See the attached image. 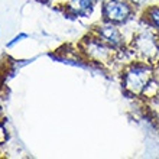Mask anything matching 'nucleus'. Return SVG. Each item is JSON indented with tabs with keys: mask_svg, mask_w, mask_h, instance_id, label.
<instances>
[{
	"mask_svg": "<svg viewBox=\"0 0 159 159\" xmlns=\"http://www.w3.org/2000/svg\"><path fill=\"white\" fill-rule=\"evenodd\" d=\"M156 80L155 70L151 62L145 61H133L123 71L121 84L125 91L132 97L145 96L148 88Z\"/></svg>",
	"mask_w": 159,
	"mask_h": 159,
	"instance_id": "1",
	"label": "nucleus"
},
{
	"mask_svg": "<svg viewBox=\"0 0 159 159\" xmlns=\"http://www.w3.org/2000/svg\"><path fill=\"white\" fill-rule=\"evenodd\" d=\"M80 49L87 57V59L96 64H110L113 61L114 52H116L96 34L85 36L80 43Z\"/></svg>",
	"mask_w": 159,
	"mask_h": 159,
	"instance_id": "2",
	"label": "nucleus"
},
{
	"mask_svg": "<svg viewBox=\"0 0 159 159\" xmlns=\"http://www.w3.org/2000/svg\"><path fill=\"white\" fill-rule=\"evenodd\" d=\"M132 48L143 59H153L159 52V34L149 25L139 29L133 36Z\"/></svg>",
	"mask_w": 159,
	"mask_h": 159,
	"instance_id": "3",
	"label": "nucleus"
},
{
	"mask_svg": "<svg viewBox=\"0 0 159 159\" xmlns=\"http://www.w3.org/2000/svg\"><path fill=\"white\" fill-rule=\"evenodd\" d=\"M104 22L114 25H125L133 16V4L127 0H106L101 7Z\"/></svg>",
	"mask_w": 159,
	"mask_h": 159,
	"instance_id": "4",
	"label": "nucleus"
},
{
	"mask_svg": "<svg viewBox=\"0 0 159 159\" xmlns=\"http://www.w3.org/2000/svg\"><path fill=\"white\" fill-rule=\"evenodd\" d=\"M94 34L100 39L107 43L110 48H113L116 52H121L126 46L125 36L121 34V30L117 28V25L110 23V22H103L94 29Z\"/></svg>",
	"mask_w": 159,
	"mask_h": 159,
	"instance_id": "5",
	"label": "nucleus"
},
{
	"mask_svg": "<svg viewBox=\"0 0 159 159\" xmlns=\"http://www.w3.org/2000/svg\"><path fill=\"white\" fill-rule=\"evenodd\" d=\"M94 0H70L67 3V12H70L72 16L85 17L93 12Z\"/></svg>",
	"mask_w": 159,
	"mask_h": 159,
	"instance_id": "6",
	"label": "nucleus"
},
{
	"mask_svg": "<svg viewBox=\"0 0 159 159\" xmlns=\"http://www.w3.org/2000/svg\"><path fill=\"white\" fill-rule=\"evenodd\" d=\"M145 17H146L148 25L153 28L159 34V4L148 6L146 10H145Z\"/></svg>",
	"mask_w": 159,
	"mask_h": 159,
	"instance_id": "7",
	"label": "nucleus"
},
{
	"mask_svg": "<svg viewBox=\"0 0 159 159\" xmlns=\"http://www.w3.org/2000/svg\"><path fill=\"white\" fill-rule=\"evenodd\" d=\"M29 38V35L28 34H25V32H20V34H17V35H15L10 41L6 43V48H9V49H12V48H15V46L17 45V43H20L22 41H25V39H28Z\"/></svg>",
	"mask_w": 159,
	"mask_h": 159,
	"instance_id": "8",
	"label": "nucleus"
},
{
	"mask_svg": "<svg viewBox=\"0 0 159 159\" xmlns=\"http://www.w3.org/2000/svg\"><path fill=\"white\" fill-rule=\"evenodd\" d=\"M130 4H133V6H136V7H139V6H146L148 3H149V0H127Z\"/></svg>",
	"mask_w": 159,
	"mask_h": 159,
	"instance_id": "9",
	"label": "nucleus"
}]
</instances>
